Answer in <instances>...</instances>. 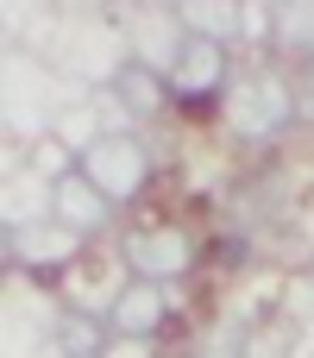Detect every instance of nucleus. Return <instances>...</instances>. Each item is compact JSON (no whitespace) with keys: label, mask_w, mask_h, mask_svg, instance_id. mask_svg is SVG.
<instances>
[{"label":"nucleus","mask_w":314,"mask_h":358,"mask_svg":"<svg viewBox=\"0 0 314 358\" xmlns=\"http://www.w3.org/2000/svg\"><path fill=\"white\" fill-rule=\"evenodd\" d=\"M82 170L101 182V195H107V201H126V195H138V189H145V151H138V138H126V132L94 138V145L82 151Z\"/></svg>","instance_id":"1"},{"label":"nucleus","mask_w":314,"mask_h":358,"mask_svg":"<svg viewBox=\"0 0 314 358\" xmlns=\"http://www.w3.org/2000/svg\"><path fill=\"white\" fill-rule=\"evenodd\" d=\"M126 264L138 271V283H164L195 264V245L176 227H145V233H126Z\"/></svg>","instance_id":"2"},{"label":"nucleus","mask_w":314,"mask_h":358,"mask_svg":"<svg viewBox=\"0 0 314 358\" xmlns=\"http://www.w3.org/2000/svg\"><path fill=\"white\" fill-rule=\"evenodd\" d=\"M170 76H176V88H183L189 107H195L201 94H214V88L227 82V44H214V38H201V31H183V38H176V57H170Z\"/></svg>","instance_id":"3"},{"label":"nucleus","mask_w":314,"mask_h":358,"mask_svg":"<svg viewBox=\"0 0 314 358\" xmlns=\"http://www.w3.org/2000/svg\"><path fill=\"white\" fill-rule=\"evenodd\" d=\"M50 208H57V220H63L69 233H101L107 214H113V201L101 195V182H94L88 170H63V176L50 182Z\"/></svg>","instance_id":"4"},{"label":"nucleus","mask_w":314,"mask_h":358,"mask_svg":"<svg viewBox=\"0 0 314 358\" xmlns=\"http://www.w3.org/2000/svg\"><path fill=\"white\" fill-rule=\"evenodd\" d=\"M107 321H113V334H120V340H151V334L164 327V296H157L151 283H126V289L113 296Z\"/></svg>","instance_id":"5"},{"label":"nucleus","mask_w":314,"mask_h":358,"mask_svg":"<svg viewBox=\"0 0 314 358\" xmlns=\"http://www.w3.org/2000/svg\"><path fill=\"white\" fill-rule=\"evenodd\" d=\"M271 44L296 63L314 57V0H271Z\"/></svg>","instance_id":"6"},{"label":"nucleus","mask_w":314,"mask_h":358,"mask_svg":"<svg viewBox=\"0 0 314 358\" xmlns=\"http://www.w3.org/2000/svg\"><path fill=\"white\" fill-rule=\"evenodd\" d=\"M183 19H189V31L227 44L245 31V0H183Z\"/></svg>","instance_id":"7"},{"label":"nucleus","mask_w":314,"mask_h":358,"mask_svg":"<svg viewBox=\"0 0 314 358\" xmlns=\"http://www.w3.org/2000/svg\"><path fill=\"white\" fill-rule=\"evenodd\" d=\"M113 94H120V107L138 113V120H151V113L164 107V82H157L145 63H126V69L113 76Z\"/></svg>","instance_id":"8"},{"label":"nucleus","mask_w":314,"mask_h":358,"mask_svg":"<svg viewBox=\"0 0 314 358\" xmlns=\"http://www.w3.org/2000/svg\"><path fill=\"white\" fill-rule=\"evenodd\" d=\"M107 340H113V321L69 315V321H63V334H57V352H63V358H107Z\"/></svg>","instance_id":"9"}]
</instances>
